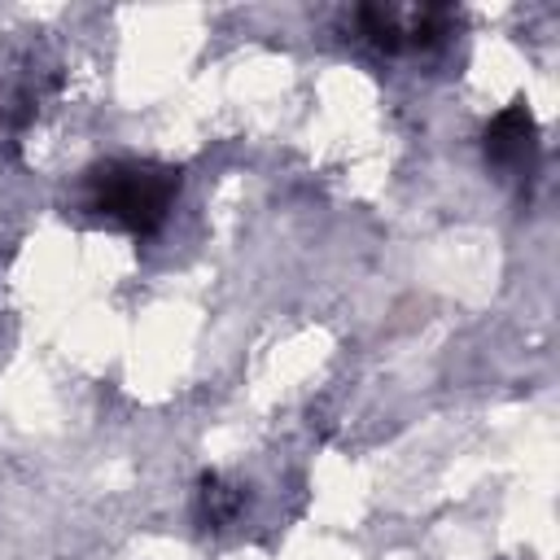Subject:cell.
Here are the masks:
<instances>
[{
	"instance_id": "cell-2",
	"label": "cell",
	"mask_w": 560,
	"mask_h": 560,
	"mask_svg": "<svg viewBox=\"0 0 560 560\" xmlns=\"http://www.w3.org/2000/svg\"><path fill=\"white\" fill-rule=\"evenodd\" d=\"M57 83L61 66L39 39H18L0 48V149H13L31 131Z\"/></svg>"
},
{
	"instance_id": "cell-1",
	"label": "cell",
	"mask_w": 560,
	"mask_h": 560,
	"mask_svg": "<svg viewBox=\"0 0 560 560\" xmlns=\"http://www.w3.org/2000/svg\"><path fill=\"white\" fill-rule=\"evenodd\" d=\"M179 197V171L149 158H109L83 171L74 188V210L92 223L149 236L166 223Z\"/></svg>"
},
{
	"instance_id": "cell-4",
	"label": "cell",
	"mask_w": 560,
	"mask_h": 560,
	"mask_svg": "<svg viewBox=\"0 0 560 560\" xmlns=\"http://www.w3.org/2000/svg\"><path fill=\"white\" fill-rule=\"evenodd\" d=\"M486 162L503 175V179H529L538 166V127L529 118L525 105H508L486 122Z\"/></svg>"
},
{
	"instance_id": "cell-5",
	"label": "cell",
	"mask_w": 560,
	"mask_h": 560,
	"mask_svg": "<svg viewBox=\"0 0 560 560\" xmlns=\"http://www.w3.org/2000/svg\"><path fill=\"white\" fill-rule=\"evenodd\" d=\"M245 508V490L219 472H206L197 481V521L206 529H228Z\"/></svg>"
},
{
	"instance_id": "cell-3",
	"label": "cell",
	"mask_w": 560,
	"mask_h": 560,
	"mask_svg": "<svg viewBox=\"0 0 560 560\" xmlns=\"http://www.w3.org/2000/svg\"><path fill=\"white\" fill-rule=\"evenodd\" d=\"M354 35L376 52H424L455 31V9L446 4H363L350 13Z\"/></svg>"
}]
</instances>
